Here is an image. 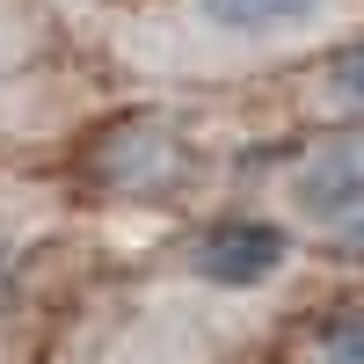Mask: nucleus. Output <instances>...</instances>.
Masks as SVG:
<instances>
[{"mask_svg": "<svg viewBox=\"0 0 364 364\" xmlns=\"http://www.w3.org/2000/svg\"><path fill=\"white\" fill-rule=\"evenodd\" d=\"M343 0H175L168 37L190 58H219V66H248V58L291 51L336 29Z\"/></svg>", "mask_w": 364, "mask_h": 364, "instance_id": "nucleus-1", "label": "nucleus"}, {"mask_svg": "<svg viewBox=\"0 0 364 364\" xmlns=\"http://www.w3.org/2000/svg\"><path fill=\"white\" fill-rule=\"evenodd\" d=\"M314 364H364V306L336 314V321L314 336Z\"/></svg>", "mask_w": 364, "mask_h": 364, "instance_id": "nucleus-5", "label": "nucleus"}, {"mask_svg": "<svg viewBox=\"0 0 364 364\" xmlns=\"http://www.w3.org/2000/svg\"><path fill=\"white\" fill-rule=\"evenodd\" d=\"M284 204H291V219L314 226L321 240L336 226H350L364 211V124L314 139L306 154L284 168Z\"/></svg>", "mask_w": 364, "mask_h": 364, "instance_id": "nucleus-2", "label": "nucleus"}, {"mask_svg": "<svg viewBox=\"0 0 364 364\" xmlns=\"http://www.w3.org/2000/svg\"><path fill=\"white\" fill-rule=\"evenodd\" d=\"M284 262H291L284 226H269V219H219V226L197 233L190 277L211 284V291H262V284L284 277Z\"/></svg>", "mask_w": 364, "mask_h": 364, "instance_id": "nucleus-3", "label": "nucleus"}, {"mask_svg": "<svg viewBox=\"0 0 364 364\" xmlns=\"http://www.w3.org/2000/svg\"><path fill=\"white\" fill-rule=\"evenodd\" d=\"M0 51H8V15H0Z\"/></svg>", "mask_w": 364, "mask_h": 364, "instance_id": "nucleus-6", "label": "nucleus"}, {"mask_svg": "<svg viewBox=\"0 0 364 364\" xmlns=\"http://www.w3.org/2000/svg\"><path fill=\"white\" fill-rule=\"evenodd\" d=\"M314 87H321V102H328V109L364 117V37H350V44L328 51V58H321V73H314Z\"/></svg>", "mask_w": 364, "mask_h": 364, "instance_id": "nucleus-4", "label": "nucleus"}]
</instances>
